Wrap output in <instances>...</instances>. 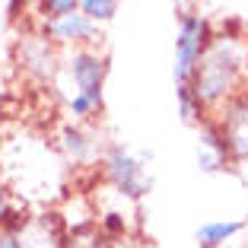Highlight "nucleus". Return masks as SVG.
<instances>
[{"label":"nucleus","mask_w":248,"mask_h":248,"mask_svg":"<svg viewBox=\"0 0 248 248\" xmlns=\"http://www.w3.org/2000/svg\"><path fill=\"white\" fill-rule=\"evenodd\" d=\"M22 213H26V207L19 204V197L13 194V188L7 185V178L0 175V226L13 223L16 217H22Z\"/></svg>","instance_id":"nucleus-15"},{"label":"nucleus","mask_w":248,"mask_h":248,"mask_svg":"<svg viewBox=\"0 0 248 248\" xmlns=\"http://www.w3.org/2000/svg\"><path fill=\"white\" fill-rule=\"evenodd\" d=\"M213 32H217V26H213L204 13L188 10V13L178 16V29H175V67H172L175 89H182V86H188V83H191V77H194V70H197V61H201V54L207 51Z\"/></svg>","instance_id":"nucleus-7"},{"label":"nucleus","mask_w":248,"mask_h":248,"mask_svg":"<svg viewBox=\"0 0 248 248\" xmlns=\"http://www.w3.org/2000/svg\"><path fill=\"white\" fill-rule=\"evenodd\" d=\"M7 95H10V80H7V73L0 70V102H3Z\"/></svg>","instance_id":"nucleus-17"},{"label":"nucleus","mask_w":248,"mask_h":248,"mask_svg":"<svg viewBox=\"0 0 248 248\" xmlns=\"http://www.w3.org/2000/svg\"><path fill=\"white\" fill-rule=\"evenodd\" d=\"M99 182H102L105 191L118 194L121 201L137 207L150 188H153V178H150V169H146V159L137 156L131 146L124 143H108L102 162H99Z\"/></svg>","instance_id":"nucleus-4"},{"label":"nucleus","mask_w":248,"mask_h":248,"mask_svg":"<svg viewBox=\"0 0 248 248\" xmlns=\"http://www.w3.org/2000/svg\"><path fill=\"white\" fill-rule=\"evenodd\" d=\"M38 32H42L54 48L61 51H80V48H99V26L93 19L73 10V13L64 16H51V19H38Z\"/></svg>","instance_id":"nucleus-10"},{"label":"nucleus","mask_w":248,"mask_h":248,"mask_svg":"<svg viewBox=\"0 0 248 248\" xmlns=\"http://www.w3.org/2000/svg\"><path fill=\"white\" fill-rule=\"evenodd\" d=\"M64 248H146V245L140 242V235L108 239V235H102L95 226H83V229H73V232H67Z\"/></svg>","instance_id":"nucleus-13"},{"label":"nucleus","mask_w":248,"mask_h":248,"mask_svg":"<svg viewBox=\"0 0 248 248\" xmlns=\"http://www.w3.org/2000/svg\"><path fill=\"white\" fill-rule=\"evenodd\" d=\"M38 19H51V16H64L77 10V0H35Z\"/></svg>","instance_id":"nucleus-16"},{"label":"nucleus","mask_w":248,"mask_h":248,"mask_svg":"<svg viewBox=\"0 0 248 248\" xmlns=\"http://www.w3.org/2000/svg\"><path fill=\"white\" fill-rule=\"evenodd\" d=\"M197 166H201V172H207V175H217V172L232 169L226 146H223V140H219L217 127H213L210 121H204L197 127Z\"/></svg>","instance_id":"nucleus-11"},{"label":"nucleus","mask_w":248,"mask_h":248,"mask_svg":"<svg viewBox=\"0 0 248 248\" xmlns=\"http://www.w3.org/2000/svg\"><path fill=\"white\" fill-rule=\"evenodd\" d=\"M54 150L73 175L77 172H99L108 140L95 121H61L54 131Z\"/></svg>","instance_id":"nucleus-5"},{"label":"nucleus","mask_w":248,"mask_h":248,"mask_svg":"<svg viewBox=\"0 0 248 248\" xmlns=\"http://www.w3.org/2000/svg\"><path fill=\"white\" fill-rule=\"evenodd\" d=\"M242 95L248 99V73H245V83H242Z\"/></svg>","instance_id":"nucleus-18"},{"label":"nucleus","mask_w":248,"mask_h":248,"mask_svg":"<svg viewBox=\"0 0 248 248\" xmlns=\"http://www.w3.org/2000/svg\"><path fill=\"white\" fill-rule=\"evenodd\" d=\"M242 232H245L242 219H207V223L197 226L194 242H197V248H226Z\"/></svg>","instance_id":"nucleus-12"},{"label":"nucleus","mask_w":248,"mask_h":248,"mask_svg":"<svg viewBox=\"0 0 248 248\" xmlns=\"http://www.w3.org/2000/svg\"><path fill=\"white\" fill-rule=\"evenodd\" d=\"M210 124L226 146L229 162L235 169H248V99L235 95L226 105H219L210 115Z\"/></svg>","instance_id":"nucleus-9"},{"label":"nucleus","mask_w":248,"mask_h":248,"mask_svg":"<svg viewBox=\"0 0 248 248\" xmlns=\"http://www.w3.org/2000/svg\"><path fill=\"white\" fill-rule=\"evenodd\" d=\"M111 61L99 48L67 51L61 61V73L54 80V95L64 111V121H99L105 111V83Z\"/></svg>","instance_id":"nucleus-3"},{"label":"nucleus","mask_w":248,"mask_h":248,"mask_svg":"<svg viewBox=\"0 0 248 248\" xmlns=\"http://www.w3.org/2000/svg\"><path fill=\"white\" fill-rule=\"evenodd\" d=\"M77 10L102 29L118 16V0H77Z\"/></svg>","instance_id":"nucleus-14"},{"label":"nucleus","mask_w":248,"mask_h":248,"mask_svg":"<svg viewBox=\"0 0 248 248\" xmlns=\"http://www.w3.org/2000/svg\"><path fill=\"white\" fill-rule=\"evenodd\" d=\"M67 229L58 210H26L13 223L0 226V248H64Z\"/></svg>","instance_id":"nucleus-6"},{"label":"nucleus","mask_w":248,"mask_h":248,"mask_svg":"<svg viewBox=\"0 0 248 248\" xmlns=\"http://www.w3.org/2000/svg\"><path fill=\"white\" fill-rule=\"evenodd\" d=\"M67 172L70 169L58 156L54 143L45 137H13L0 146V175L26 210H32L38 201H48L51 191L64 188Z\"/></svg>","instance_id":"nucleus-1"},{"label":"nucleus","mask_w":248,"mask_h":248,"mask_svg":"<svg viewBox=\"0 0 248 248\" xmlns=\"http://www.w3.org/2000/svg\"><path fill=\"white\" fill-rule=\"evenodd\" d=\"M248 73V38L235 29H217L207 45V51L197 61L188 89L207 111H217L229 99L242 95V83Z\"/></svg>","instance_id":"nucleus-2"},{"label":"nucleus","mask_w":248,"mask_h":248,"mask_svg":"<svg viewBox=\"0 0 248 248\" xmlns=\"http://www.w3.org/2000/svg\"><path fill=\"white\" fill-rule=\"evenodd\" d=\"M61 61H64V51L54 48L38 29L26 32L16 42V67H19L22 80H29L32 86H54L61 73Z\"/></svg>","instance_id":"nucleus-8"}]
</instances>
